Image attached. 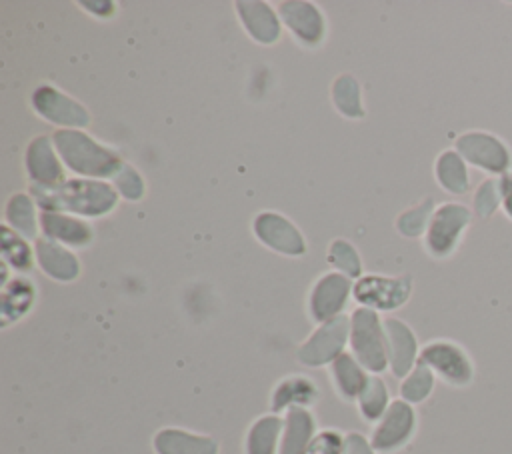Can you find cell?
I'll use <instances>...</instances> for the list:
<instances>
[{
	"label": "cell",
	"mask_w": 512,
	"mask_h": 454,
	"mask_svg": "<svg viewBox=\"0 0 512 454\" xmlns=\"http://www.w3.org/2000/svg\"><path fill=\"white\" fill-rule=\"evenodd\" d=\"M30 196L42 212H70L78 216H104L118 204L112 184L92 178H70L50 186H30Z\"/></svg>",
	"instance_id": "cell-1"
},
{
	"label": "cell",
	"mask_w": 512,
	"mask_h": 454,
	"mask_svg": "<svg viewBox=\"0 0 512 454\" xmlns=\"http://www.w3.org/2000/svg\"><path fill=\"white\" fill-rule=\"evenodd\" d=\"M54 148L60 156V160L76 174L92 180L100 178H114L124 162L116 152L110 148L98 144L94 138H90L82 130H70L60 128L52 134Z\"/></svg>",
	"instance_id": "cell-2"
},
{
	"label": "cell",
	"mask_w": 512,
	"mask_h": 454,
	"mask_svg": "<svg viewBox=\"0 0 512 454\" xmlns=\"http://www.w3.org/2000/svg\"><path fill=\"white\" fill-rule=\"evenodd\" d=\"M474 212L464 202H442L436 206L430 224L424 232V248L428 256L436 260L450 258L462 244L466 230L470 228Z\"/></svg>",
	"instance_id": "cell-3"
},
{
	"label": "cell",
	"mask_w": 512,
	"mask_h": 454,
	"mask_svg": "<svg viewBox=\"0 0 512 454\" xmlns=\"http://www.w3.org/2000/svg\"><path fill=\"white\" fill-rule=\"evenodd\" d=\"M454 150L466 160L468 166L500 178L512 172V148L504 138L490 130L474 128L456 136Z\"/></svg>",
	"instance_id": "cell-4"
},
{
	"label": "cell",
	"mask_w": 512,
	"mask_h": 454,
	"mask_svg": "<svg viewBox=\"0 0 512 454\" xmlns=\"http://www.w3.org/2000/svg\"><path fill=\"white\" fill-rule=\"evenodd\" d=\"M350 344L358 362L370 372H382L388 362L386 330L372 308H356L350 320Z\"/></svg>",
	"instance_id": "cell-5"
},
{
	"label": "cell",
	"mask_w": 512,
	"mask_h": 454,
	"mask_svg": "<svg viewBox=\"0 0 512 454\" xmlns=\"http://www.w3.org/2000/svg\"><path fill=\"white\" fill-rule=\"evenodd\" d=\"M418 362L452 388H466L474 382V360L458 342L446 338L432 340L420 350Z\"/></svg>",
	"instance_id": "cell-6"
},
{
	"label": "cell",
	"mask_w": 512,
	"mask_h": 454,
	"mask_svg": "<svg viewBox=\"0 0 512 454\" xmlns=\"http://www.w3.org/2000/svg\"><path fill=\"white\" fill-rule=\"evenodd\" d=\"M354 300L372 310H396L412 294L410 276H364L352 288Z\"/></svg>",
	"instance_id": "cell-7"
},
{
	"label": "cell",
	"mask_w": 512,
	"mask_h": 454,
	"mask_svg": "<svg viewBox=\"0 0 512 454\" xmlns=\"http://www.w3.org/2000/svg\"><path fill=\"white\" fill-rule=\"evenodd\" d=\"M32 108L44 120L62 128L80 130L90 124L88 110L50 84H42L32 92Z\"/></svg>",
	"instance_id": "cell-8"
},
{
	"label": "cell",
	"mask_w": 512,
	"mask_h": 454,
	"mask_svg": "<svg viewBox=\"0 0 512 454\" xmlns=\"http://www.w3.org/2000/svg\"><path fill=\"white\" fill-rule=\"evenodd\" d=\"M350 334V318L348 316H336L324 324L300 346L298 358L306 366H322L328 362H334L348 340Z\"/></svg>",
	"instance_id": "cell-9"
},
{
	"label": "cell",
	"mask_w": 512,
	"mask_h": 454,
	"mask_svg": "<svg viewBox=\"0 0 512 454\" xmlns=\"http://www.w3.org/2000/svg\"><path fill=\"white\" fill-rule=\"evenodd\" d=\"M416 430V412L406 400L390 402L372 434V448L378 452H394L402 448Z\"/></svg>",
	"instance_id": "cell-10"
},
{
	"label": "cell",
	"mask_w": 512,
	"mask_h": 454,
	"mask_svg": "<svg viewBox=\"0 0 512 454\" xmlns=\"http://www.w3.org/2000/svg\"><path fill=\"white\" fill-rule=\"evenodd\" d=\"M254 234L268 248L280 254L300 256L306 252V242L300 230L278 212H260L254 218Z\"/></svg>",
	"instance_id": "cell-11"
},
{
	"label": "cell",
	"mask_w": 512,
	"mask_h": 454,
	"mask_svg": "<svg viewBox=\"0 0 512 454\" xmlns=\"http://www.w3.org/2000/svg\"><path fill=\"white\" fill-rule=\"evenodd\" d=\"M352 292L350 278L342 272H328L324 274L310 292V316L316 322H328L336 316H340L348 296Z\"/></svg>",
	"instance_id": "cell-12"
},
{
	"label": "cell",
	"mask_w": 512,
	"mask_h": 454,
	"mask_svg": "<svg viewBox=\"0 0 512 454\" xmlns=\"http://www.w3.org/2000/svg\"><path fill=\"white\" fill-rule=\"evenodd\" d=\"M386 342H388V362L398 378H406L418 362V342L410 326L398 318L384 320Z\"/></svg>",
	"instance_id": "cell-13"
},
{
	"label": "cell",
	"mask_w": 512,
	"mask_h": 454,
	"mask_svg": "<svg viewBox=\"0 0 512 454\" xmlns=\"http://www.w3.org/2000/svg\"><path fill=\"white\" fill-rule=\"evenodd\" d=\"M26 174L32 180V184H38V186H50V184H58V182L66 180L64 168H62V162L54 148L52 138L36 136L28 144Z\"/></svg>",
	"instance_id": "cell-14"
},
{
	"label": "cell",
	"mask_w": 512,
	"mask_h": 454,
	"mask_svg": "<svg viewBox=\"0 0 512 454\" xmlns=\"http://www.w3.org/2000/svg\"><path fill=\"white\" fill-rule=\"evenodd\" d=\"M282 22L290 28V32L308 46H316L324 38V16L310 2H280L278 6Z\"/></svg>",
	"instance_id": "cell-15"
},
{
	"label": "cell",
	"mask_w": 512,
	"mask_h": 454,
	"mask_svg": "<svg viewBox=\"0 0 512 454\" xmlns=\"http://www.w3.org/2000/svg\"><path fill=\"white\" fill-rule=\"evenodd\" d=\"M34 256L40 270L58 282H72L80 274L78 258L60 242L50 240L46 236L36 238Z\"/></svg>",
	"instance_id": "cell-16"
},
{
	"label": "cell",
	"mask_w": 512,
	"mask_h": 454,
	"mask_svg": "<svg viewBox=\"0 0 512 454\" xmlns=\"http://www.w3.org/2000/svg\"><path fill=\"white\" fill-rule=\"evenodd\" d=\"M236 12L246 32L260 44H274L280 38V20L266 2H236Z\"/></svg>",
	"instance_id": "cell-17"
},
{
	"label": "cell",
	"mask_w": 512,
	"mask_h": 454,
	"mask_svg": "<svg viewBox=\"0 0 512 454\" xmlns=\"http://www.w3.org/2000/svg\"><path fill=\"white\" fill-rule=\"evenodd\" d=\"M38 220H40V230L50 240L76 246V248L92 242V228L88 222L80 218L58 214V212H40Z\"/></svg>",
	"instance_id": "cell-18"
},
{
	"label": "cell",
	"mask_w": 512,
	"mask_h": 454,
	"mask_svg": "<svg viewBox=\"0 0 512 454\" xmlns=\"http://www.w3.org/2000/svg\"><path fill=\"white\" fill-rule=\"evenodd\" d=\"M434 178L438 186L454 196H464L472 190L470 166L466 160L454 150H442L434 160Z\"/></svg>",
	"instance_id": "cell-19"
},
{
	"label": "cell",
	"mask_w": 512,
	"mask_h": 454,
	"mask_svg": "<svg viewBox=\"0 0 512 454\" xmlns=\"http://www.w3.org/2000/svg\"><path fill=\"white\" fill-rule=\"evenodd\" d=\"M158 454H218V444L200 434H190L178 428H164L154 436Z\"/></svg>",
	"instance_id": "cell-20"
},
{
	"label": "cell",
	"mask_w": 512,
	"mask_h": 454,
	"mask_svg": "<svg viewBox=\"0 0 512 454\" xmlns=\"http://www.w3.org/2000/svg\"><path fill=\"white\" fill-rule=\"evenodd\" d=\"M314 436V418L302 408H290L284 420V434L278 454H306Z\"/></svg>",
	"instance_id": "cell-21"
},
{
	"label": "cell",
	"mask_w": 512,
	"mask_h": 454,
	"mask_svg": "<svg viewBox=\"0 0 512 454\" xmlns=\"http://www.w3.org/2000/svg\"><path fill=\"white\" fill-rule=\"evenodd\" d=\"M4 218H6V226H10L20 236H24V238H36L38 236L40 220L36 218L32 196H28L24 192L12 194L6 202Z\"/></svg>",
	"instance_id": "cell-22"
},
{
	"label": "cell",
	"mask_w": 512,
	"mask_h": 454,
	"mask_svg": "<svg viewBox=\"0 0 512 454\" xmlns=\"http://www.w3.org/2000/svg\"><path fill=\"white\" fill-rule=\"evenodd\" d=\"M316 386L302 376H290L286 380H282L274 394H272V408L274 412H280L284 408H296L302 404H310L316 398Z\"/></svg>",
	"instance_id": "cell-23"
},
{
	"label": "cell",
	"mask_w": 512,
	"mask_h": 454,
	"mask_svg": "<svg viewBox=\"0 0 512 454\" xmlns=\"http://www.w3.org/2000/svg\"><path fill=\"white\" fill-rule=\"evenodd\" d=\"M34 302V286L26 278H14L4 282L2 290V326H8L12 320H18Z\"/></svg>",
	"instance_id": "cell-24"
},
{
	"label": "cell",
	"mask_w": 512,
	"mask_h": 454,
	"mask_svg": "<svg viewBox=\"0 0 512 454\" xmlns=\"http://www.w3.org/2000/svg\"><path fill=\"white\" fill-rule=\"evenodd\" d=\"M332 376L338 392L348 400L358 398L368 382V376L364 374L360 364L344 352L332 362Z\"/></svg>",
	"instance_id": "cell-25"
},
{
	"label": "cell",
	"mask_w": 512,
	"mask_h": 454,
	"mask_svg": "<svg viewBox=\"0 0 512 454\" xmlns=\"http://www.w3.org/2000/svg\"><path fill=\"white\" fill-rule=\"evenodd\" d=\"M282 420L274 414L258 418L246 436V454H274Z\"/></svg>",
	"instance_id": "cell-26"
},
{
	"label": "cell",
	"mask_w": 512,
	"mask_h": 454,
	"mask_svg": "<svg viewBox=\"0 0 512 454\" xmlns=\"http://www.w3.org/2000/svg\"><path fill=\"white\" fill-rule=\"evenodd\" d=\"M332 100L338 112H342L348 118H362L364 116V106L360 98V86L354 76L342 74L340 78L334 80L332 84Z\"/></svg>",
	"instance_id": "cell-27"
},
{
	"label": "cell",
	"mask_w": 512,
	"mask_h": 454,
	"mask_svg": "<svg viewBox=\"0 0 512 454\" xmlns=\"http://www.w3.org/2000/svg\"><path fill=\"white\" fill-rule=\"evenodd\" d=\"M436 210V202L432 196H426L422 202H418L416 206L404 210L398 218H396V228L402 236L414 238V236H422L430 224V218Z\"/></svg>",
	"instance_id": "cell-28"
},
{
	"label": "cell",
	"mask_w": 512,
	"mask_h": 454,
	"mask_svg": "<svg viewBox=\"0 0 512 454\" xmlns=\"http://www.w3.org/2000/svg\"><path fill=\"white\" fill-rule=\"evenodd\" d=\"M472 212L480 220L492 218L502 208L500 196V180L494 176H486L472 192Z\"/></svg>",
	"instance_id": "cell-29"
},
{
	"label": "cell",
	"mask_w": 512,
	"mask_h": 454,
	"mask_svg": "<svg viewBox=\"0 0 512 454\" xmlns=\"http://www.w3.org/2000/svg\"><path fill=\"white\" fill-rule=\"evenodd\" d=\"M434 372L416 362V366L412 368V372L404 378V382L400 384V396L402 400H406L408 404H420L424 402L430 394H432V388H434Z\"/></svg>",
	"instance_id": "cell-30"
},
{
	"label": "cell",
	"mask_w": 512,
	"mask_h": 454,
	"mask_svg": "<svg viewBox=\"0 0 512 454\" xmlns=\"http://www.w3.org/2000/svg\"><path fill=\"white\" fill-rule=\"evenodd\" d=\"M2 258L14 270H28L32 266V248L24 236L14 232L10 226H2Z\"/></svg>",
	"instance_id": "cell-31"
},
{
	"label": "cell",
	"mask_w": 512,
	"mask_h": 454,
	"mask_svg": "<svg viewBox=\"0 0 512 454\" xmlns=\"http://www.w3.org/2000/svg\"><path fill=\"white\" fill-rule=\"evenodd\" d=\"M358 406H360V414L366 420H378L384 416V412L388 410V390L386 384L378 378V376H370L362 394L358 396Z\"/></svg>",
	"instance_id": "cell-32"
},
{
	"label": "cell",
	"mask_w": 512,
	"mask_h": 454,
	"mask_svg": "<svg viewBox=\"0 0 512 454\" xmlns=\"http://www.w3.org/2000/svg\"><path fill=\"white\" fill-rule=\"evenodd\" d=\"M328 260L332 266H336L344 276L348 278H358L360 276V256L356 252V248L346 242V240H334L328 248Z\"/></svg>",
	"instance_id": "cell-33"
},
{
	"label": "cell",
	"mask_w": 512,
	"mask_h": 454,
	"mask_svg": "<svg viewBox=\"0 0 512 454\" xmlns=\"http://www.w3.org/2000/svg\"><path fill=\"white\" fill-rule=\"evenodd\" d=\"M112 184L120 196L130 202H138L144 196V180L138 170L130 164H124L122 170L112 178Z\"/></svg>",
	"instance_id": "cell-34"
},
{
	"label": "cell",
	"mask_w": 512,
	"mask_h": 454,
	"mask_svg": "<svg viewBox=\"0 0 512 454\" xmlns=\"http://www.w3.org/2000/svg\"><path fill=\"white\" fill-rule=\"evenodd\" d=\"M344 438H340L338 432L324 430L316 438H312L306 454H342Z\"/></svg>",
	"instance_id": "cell-35"
},
{
	"label": "cell",
	"mask_w": 512,
	"mask_h": 454,
	"mask_svg": "<svg viewBox=\"0 0 512 454\" xmlns=\"http://www.w3.org/2000/svg\"><path fill=\"white\" fill-rule=\"evenodd\" d=\"M342 454H374L372 446L366 442V438L358 432H350L344 438V448Z\"/></svg>",
	"instance_id": "cell-36"
},
{
	"label": "cell",
	"mask_w": 512,
	"mask_h": 454,
	"mask_svg": "<svg viewBox=\"0 0 512 454\" xmlns=\"http://www.w3.org/2000/svg\"><path fill=\"white\" fill-rule=\"evenodd\" d=\"M500 180V196H502V212L512 222V172L498 178Z\"/></svg>",
	"instance_id": "cell-37"
},
{
	"label": "cell",
	"mask_w": 512,
	"mask_h": 454,
	"mask_svg": "<svg viewBox=\"0 0 512 454\" xmlns=\"http://www.w3.org/2000/svg\"><path fill=\"white\" fill-rule=\"evenodd\" d=\"M82 6H84V8H90L88 12H92V14H104V16H108V12L102 10V8H114V2H82Z\"/></svg>",
	"instance_id": "cell-38"
}]
</instances>
